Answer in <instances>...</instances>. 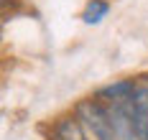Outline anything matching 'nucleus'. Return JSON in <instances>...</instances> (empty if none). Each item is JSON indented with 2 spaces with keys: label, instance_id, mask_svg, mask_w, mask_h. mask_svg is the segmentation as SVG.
Masks as SVG:
<instances>
[{
  "label": "nucleus",
  "instance_id": "1",
  "mask_svg": "<svg viewBox=\"0 0 148 140\" xmlns=\"http://www.w3.org/2000/svg\"><path fill=\"white\" fill-rule=\"evenodd\" d=\"M74 115L82 122V127L89 133L92 140H118V133H115V127L110 122V115H107L105 105L97 97H87V99L77 102Z\"/></svg>",
  "mask_w": 148,
  "mask_h": 140
},
{
  "label": "nucleus",
  "instance_id": "2",
  "mask_svg": "<svg viewBox=\"0 0 148 140\" xmlns=\"http://www.w3.org/2000/svg\"><path fill=\"white\" fill-rule=\"evenodd\" d=\"M133 135H135V140H148V77L135 79V89H133Z\"/></svg>",
  "mask_w": 148,
  "mask_h": 140
},
{
  "label": "nucleus",
  "instance_id": "3",
  "mask_svg": "<svg viewBox=\"0 0 148 140\" xmlns=\"http://www.w3.org/2000/svg\"><path fill=\"white\" fill-rule=\"evenodd\" d=\"M51 140H92V138L77 120V115H66V117L56 120L54 130H51Z\"/></svg>",
  "mask_w": 148,
  "mask_h": 140
},
{
  "label": "nucleus",
  "instance_id": "4",
  "mask_svg": "<svg viewBox=\"0 0 148 140\" xmlns=\"http://www.w3.org/2000/svg\"><path fill=\"white\" fill-rule=\"evenodd\" d=\"M110 0H87V5H84V10H82V23H87V26H97V23H102L107 13H110Z\"/></svg>",
  "mask_w": 148,
  "mask_h": 140
}]
</instances>
